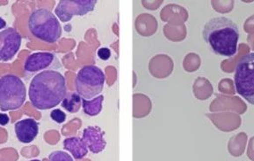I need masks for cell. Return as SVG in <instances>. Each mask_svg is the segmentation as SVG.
Instances as JSON below:
<instances>
[{
    "label": "cell",
    "instance_id": "obj_18",
    "mask_svg": "<svg viewBox=\"0 0 254 161\" xmlns=\"http://www.w3.org/2000/svg\"><path fill=\"white\" fill-rule=\"evenodd\" d=\"M10 122V118L5 113H0V125L5 126Z\"/></svg>",
    "mask_w": 254,
    "mask_h": 161
},
{
    "label": "cell",
    "instance_id": "obj_8",
    "mask_svg": "<svg viewBox=\"0 0 254 161\" xmlns=\"http://www.w3.org/2000/svg\"><path fill=\"white\" fill-rule=\"evenodd\" d=\"M21 36L18 31L9 27L0 33V62H10L19 52Z\"/></svg>",
    "mask_w": 254,
    "mask_h": 161
},
{
    "label": "cell",
    "instance_id": "obj_16",
    "mask_svg": "<svg viewBox=\"0 0 254 161\" xmlns=\"http://www.w3.org/2000/svg\"><path fill=\"white\" fill-rule=\"evenodd\" d=\"M50 118L51 119L58 123H63L65 122L66 114L62 112L61 110H54L50 112Z\"/></svg>",
    "mask_w": 254,
    "mask_h": 161
},
{
    "label": "cell",
    "instance_id": "obj_1",
    "mask_svg": "<svg viewBox=\"0 0 254 161\" xmlns=\"http://www.w3.org/2000/svg\"><path fill=\"white\" fill-rule=\"evenodd\" d=\"M66 80L62 74L46 70L36 74L29 85V100L34 107L47 111L61 104L66 96Z\"/></svg>",
    "mask_w": 254,
    "mask_h": 161
},
{
    "label": "cell",
    "instance_id": "obj_7",
    "mask_svg": "<svg viewBox=\"0 0 254 161\" xmlns=\"http://www.w3.org/2000/svg\"><path fill=\"white\" fill-rule=\"evenodd\" d=\"M96 0H62L55 9V14L64 23L75 16H85L95 9Z\"/></svg>",
    "mask_w": 254,
    "mask_h": 161
},
{
    "label": "cell",
    "instance_id": "obj_13",
    "mask_svg": "<svg viewBox=\"0 0 254 161\" xmlns=\"http://www.w3.org/2000/svg\"><path fill=\"white\" fill-rule=\"evenodd\" d=\"M103 101H104V96L102 95H100L93 99H82V106H83L84 112L90 117L99 115L102 111Z\"/></svg>",
    "mask_w": 254,
    "mask_h": 161
},
{
    "label": "cell",
    "instance_id": "obj_2",
    "mask_svg": "<svg viewBox=\"0 0 254 161\" xmlns=\"http://www.w3.org/2000/svg\"><path fill=\"white\" fill-rule=\"evenodd\" d=\"M239 26L227 17H216L205 24L202 37L216 55L231 58L238 54Z\"/></svg>",
    "mask_w": 254,
    "mask_h": 161
},
{
    "label": "cell",
    "instance_id": "obj_6",
    "mask_svg": "<svg viewBox=\"0 0 254 161\" xmlns=\"http://www.w3.org/2000/svg\"><path fill=\"white\" fill-rule=\"evenodd\" d=\"M236 91L249 104L254 105V53L239 61L235 70Z\"/></svg>",
    "mask_w": 254,
    "mask_h": 161
},
{
    "label": "cell",
    "instance_id": "obj_11",
    "mask_svg": "<svg viewBox=\"0 0 254 161\" xmlns=\"http://www.w3.org/2000/svg\"><path fill=\"white\" fill-rule=\"evenodd\" d=\"M14 130L19 142L29 144L38 136L39 123L35 119H22L15 123Z\"/></svg>",
    "mask_w": 254,
    "mask_h": 161
},
{
    "label": "cell",
    "instance_id": "obj_9",
    "mask_svg": "<svg viewBox=\"0 0 254 161\" xmlns=\"http://www.w3.org/2000/svg\"><path fill=\"white\" fill-rule=\"evenodd\" d=\"M57 61L56 55L52 53L48 52H38L32 54L27 58L25 64H24V70L27 77L34 76L36 73L46 71V69L54 65Z\"/></svg>",
    "mask_w": 254,
    "mask_h": 161
},
{
    "label": "cell",
    "instance_id": "obj_19",
    "mask_svg": "<svg viewBox=\"0 0 254 161\" xmlns=\"http://www.w3.org/2000/svg\"><path fill=\"white\" fill-rule=\"evenodd\" d=\"M5 27H6V22H5V20H4L3 18H1V17H0V30H1L2 28H4Z\"/></svg>",
    "mask_w": 254,
    "mask_h": 161
},
{
    "label": "cell",
    "instance_id": "obj_20",
    "mask_svg": "<svg viewBox=\"0 0 254 161\" xmlns=\"http://www.w3.org/2000/svg\"><path fill=\"white\" fill-rule=\"evenodd\" d=\"M39 161V160H32V161Z\"/></svg>",
    "mask_w": 254,
    "mask_h": 161
},
{
    "label": "cell",
    "instance_id": "obj_12",
    "mask_svg": "<svg viewBox=\"0 0 254 161\" xmlns=\"http://www.w3.org/2000/svg\"><path fill=\"white\" fill-rule=\"evenodd\" d=\"M64 148L70 153L76 160H82L88 154V148L83 139L77 137L66 138L64 141Z\"/></svg>",
    "mask_w": 254,
    "mask_h": 161
},
{
    "label": "cell",
    "instance_id": "obj_5",
    "mask_svg": "<svg viewBox=\"0 0 254 161\" xmlns=\"http://www.w3.org/2000/svg\"><path fill=\"white\" fill-rule=\"evenodd\" d=\"M105 74L94 65L85 66L79 70L75 79L76 90L85 100H91L100 96L105 84Z\"/></svg>",
    "mask_w": 254,
    "mask_h": 161
},
{
    "label": "cell",
    "instance_id": "obj_10",
    "mask_svg": "<svg viewBox=\"0 0 254 161\" xmlns=\"http://www.w3.org/2000/svg\"><path fill=\"white\" fill-rule=\"evenodd\" d=\"M104 136V131L100 127L89 126L83 131L82 139L89 151H91L93 154H100L104 151L107 146Z\"/></svg>",
    "mask_w": 254,
    "mask_h": 161
},
{
    "label": "cell",
    "instance_id": "obj_3",
    "mask_svg": "<svg viewBox=\"0 0 254 161\" xmlns=\"http://www.w3.org/2000/svg\"><path fill=\"white\" fill-rule=\"evenodd\" d=\"M28 28L35 37L51 44L57 42L62 35V27L57 16L45 8H39L32 12Z\"/></svg>",
    "mask_w": 254,
    "mask_h": 161
},
{
    "label": "cell",
    "instance_id": "obj_14",
    "mask_svg": "<svg viewBox=\"0 0 254 161\" xmlns=\"http://www.w3.org/2000/svg\"><path fill=\"white\" fill-rule=\"evenodd\" d=\"M82 105L81 96L77 93H69L63 100L62 107L69 113H77Z\"/></svg>",
    "mask_w": 254,
    "mask_h": 161
},
{
    "label": "cell",
    "instance_id": "obj_15",
    "mask_svg": "<svg viewBox=\"0 0 254 161\" xmlns=\"http://www.w3.org/2000/svg\"><path fill=\"white\" fill-rule=\"evenodd\" d=\"M50 161H74L71 156L63 151H55L49 156Z\"/></svg>",
    "mask_w": 254,
    "mask_h": 161
},
{
    "label": "cell",
    "instance_id": "obj_4",
    "mask_svg": "<svg viewBox=\"0 0 254 161\" xmlns=\"http://www.w3.org/2000/svg\"><path fill=\"white\" fill-rule=\"evenodd\" d=\"M26 97V85L19 77L7 75L0 78V110L2 112L19 110Z\"/></svg>",
    "mask_w": 254,
    "mask_h": 161
},
{
    "label": "cell",
    "instance_id": "obj_17",
    "mask_svg": "<svg viewBox=\"0 0 254 161\" xmlns=\"http://www.w3.org/2000/svg\"><path fill=\"white\" fill-rule=\"evenodd\" d=\"M98 56H99L101 60L107 61V60H108V59L110 58V56H111V52H110V50L108 49V48L103 47V48H100V49L98 51Z\"/></svg>",
    "mask_w": 254,
    "mask_h": 161
}]
</instances>
